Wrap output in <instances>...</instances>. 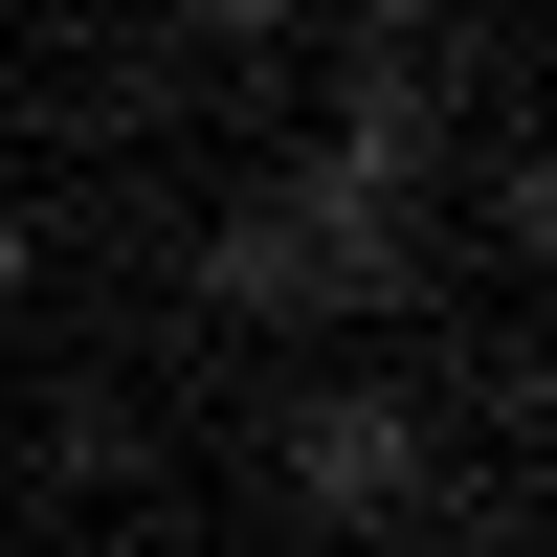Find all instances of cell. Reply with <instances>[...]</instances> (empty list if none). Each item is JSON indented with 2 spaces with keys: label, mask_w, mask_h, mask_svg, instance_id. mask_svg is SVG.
Here are the masks:
<instances>
[{
  "label": "cell",
  "mask_w": 557,
  "mask_h": 557,
  "mask_svg": "<svg viewBox=\"0 0 557 557\" xmlns=\"http://www.w3.org/2000/svg\"><path fill=\"white\" fill-rule=\"evenodd\" d=\"M424 380H312L290 424H268V469H290V513L312 535H380V513H424Z\"/></svg>",
  "instance_id": "cell-2"
},
{
  "label": "cell",
  "mask_w": 557,
  "mask_h": 557,
  "mask_svg": "<svg viewBox=\"0 0 557 557\" xmlns=\"http://www.w3.org/2000/svg\"><path fill=\"white\" fill-rule=\"evenodd\" d=\"M312 23H335V45H424L446 0H312Z\"/></svg>",
  "instance_id": "cell-5"
},
{
  "label": "cell",
  "mask_w": 557,
  "mask_h": 557,
  "mask_svg": "<svg viewBox=\"0 0 557 557\" xmlns=\"http://www.w3.org/2000/svg\"><path fill=\"white\" fill-rule=\"evenodd\" d=\"M23 268H45V223H23V201H0V312H23Z\"/></svg>",
  "instance_id": "cell-6"
},
{
  "label": "cell",
  "mask_w": 557,
  "mask_h": 557,
  "mask_svg": "<svg viewBox=\"0 0 557 557\" xmlns=\"http://www.w3.org/2000/svg\"><path fill=\"white\" fill-rule=\"evenodd\" d=\"M335 557H424V535H401V513H380V535H335Z\"/></svg>",
  "instance_id": "cell-7"
},
{
  "label": "cell",
  "mask_w": 557,
  "mask_h": 557,
  "mask_svg": "<svg viewBox=\"0 0 557 557\" xmlns=\"http://www.w3.org/2000/svg\"><path fill=\"white\" fill-rule=\"evenodd\" d=\"M268 201L312 223V290H335V312H424V157H380V134H312Z\"/></svg>",
  "instance_id": "cell-1"
},
{
  "label": "cell",
  "mask_w": 557,
  "mask_h": 557,
  "mask_svg": "<svg viewBox=\"0 0 557 557\" xmlns=\"http://www.w3.org/2000/svg\"><path fill=\"white\" fill-rule=\"evenodd\" d=\"M201 312H223V335H312V312H335V290H312V223L290 201H223L201 223Z\"/></svg>",
  "instance_id": "cell-3"
},
{
  "label": "cell",
  "mask_w": 557,
  "mask_h": 557,
  "mask_svg": "<svg viewBox=\"0 0 557 557\" xmlns=\"http://www.w3.org/2000/svg\"><path fill=\"white\" fill-rule=\"evenodd\" d=\"M178 23H201V45H246V67H268V45H312V0H178Z\"/></svg>",
  "instance_id": "cell-4"
}]
</instances>
